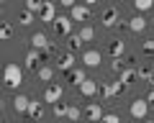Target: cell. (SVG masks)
I'll return each instance as SVG.
<instances>
[{
	"mask_svg": "<svg viewBox=\"0 0 154 123\" xmlns=\"http://www.w3.org/2000/svg\"><path fill=\"white\" fill-rule=\"evenodd\" d=\"M110 67H113L116 74H121L123 69H126V62H123V59H113V64H110Z\"/></svg>",
	"mask_w": 154,
	"mask_h": 123,
	"instance_id": "obj_32",
	"label": "cell"
},
{
	"mask_svg": "<svg viewBox=\"0 0 154 123\" xmlns=\"http://www.w3.org/2000/svg\"><path fill=\"white\" fill-rule=\"evenodd\" d=\"M128 113H131V118H136V121H144V118H146V113H149V103L139 98V100H134V103H131Z\"/></svg>",
	"mask_w": 154,
	"mask_h": 123,
	"instance_id": "obj_3",
	"label": "cell"
},
{
	"mask_svg": "<svg viewBox=\"0 0 154 123\" xmlns=\"http://www.w3.org/2000/svg\"><path fill=\"white\" fill-rule=\"evenodd\" d=\"M3 82H5L8 87H13V90H16L18 85H23V67L16 64V62L5 64V69H3Z\"/></svg>",
	"mask_w": 154,
	"mask_h": 123,
	"instance_id": "obj_1",
	"label": "cell"
},
{
	"mask_svg": "<svg viewBox=\"0 0 154 123\" xmlns=\"http://www.w3.org/2000/svg\"><path fill=\"white\" fill-rule=\"evenodd\" d=\"M57 69H62V72H69V69H75V54H72V51L62 54L59 59H57Z\"/></svg>",
	"mask_w": 154,
	"mask_h": 123,
	"instance_id": "obj_10",
	"label": "cell"
},
{
	"mask_svg": "<svg viewBox=\"0 0 154 123\" xmlns=\"http://www.w3.org/2000/svg\"><path fill=\"white\" fill-rule=\"evenodd\" d=\"M62 92H64V90H62V85H49V87H46V92H44V100L54 105V103L62 100Z\"/></svg>",
	"mask_w": 154,
	"mask_h": 123,
	"instance_id": "obj_8",
	"label": "cell"
},
{
	"mask_svg": "<svg viewBox=\"0 0 154 123\" xmlns=\"http://www.w3.org/2000/svg\"><path fill=\"white\" fill-rule=\"evenodd\" d=\"M108 51H110V56H113V59H121L123 51H126V44H123L121 39H113V41L108 44Z\"/></svg>",
	"mask_w": 154,
	"mask_h": 123,
	"instance_id": "obj_16",
	"label": "cell"
},
{
	"mask_svg": "<svg viewBox=\"0 0 154 123\" xmlns=\"http://www.w3.org/2000/svg\"><path fill=\"white\" fill-rule=\"evenodd\" d=\"M98 90H100V82H98V80H85V82L80 85V92H82L85 98H93Z\"/></svg>",
	"mask_w": 154,
	"mask_h": 123,
	"instance_id": "obj_12",
	"label": "cell"
},
{
	"mask_svg": "<svg viewBox=\"0 0 154 123\" xmlns=\"http://www.w3.org/2000/svg\"><path fill=\"white\" fill-rule=\"evenodd\" d=\"M134 80H136V69H123L121 74H118V82L123 85V87H128V85H134Z\"/></svg>",
	"mask_w": 154,
	"mask_h": 123,
	"instance_id": "obj_18",
	"label": "cell"
},
{
	"mask_svg": "<svg viewBox=\"0 0 154 123\" xmlns=\"http://www.w3.org/2000/svg\"><path fill=\"white\" fill-rule=\"evenodd\" d=\"M26 116L33 118V121H41V118H44V105H41V103H36V100H31V103H28Z\"/></svg>",
	"mask_w": 154,
	"mask_h": 123,
	"instance_id": "obj_15",
	"label": "cell"
},
{
	"mask_svg": "<svg viewBox=\"0 0 154 123\" xmlns=\"http://www.w3.org/2000/svg\"><path fill=\"white\" fill-rule=\"evenodd\" d=\"M146 82H149V85L154 87V69H152V74H149V80H146Z\"/></svg>",
	"mask_w": 154,
	"mask_h": 123,
	"instance_id": "obj_35",
	"label": "cell"
},
{
	"mask_svg": "<svg viewBox=\"0 0 154 123\" xmlns=\"http://www.w3.org/2000/svg\"><path fill=\"white\" fill-rule=\"evenodd\" d=\"M100 21H103V26H116L118 23V8H105L103 16H100Z\"/></svg>",
	"mask_w": 154,
	"mask_h": 123,
	"instance_id": "obj_14",
	"label": "cell"
},
{
	"mask_svg": "<svg viewBox=\"0 0 154 123\" xmlns=\"http://www.w3.org/2000/svg\"><path fill=\"white\" fill-rule=\"evenodd\" d=\"M134 8H136V13L141 16V13L152 10V8H154V3H152V0H136V3H134Z\"/></svg>",
	"mask_w": 154,
	"mask_h": 123,
	"instance_id": "obj_23",
	"label": "cell"
},
{
	"mask_svg": "<svg viewBox=\"0 0 154 123\" xmlns=\"http://www.w3.org/2000/svg\"><path fill=\"white\" fill-rule=\"evenodd\" d=\"M67 39H69V49H72V51H75V49H80V46H82V39H80V36H77V34L67 36Z\"/></svg>",
	"mask_w": 154,
	"mask_h": 123,
	"instance_id": "obj_30",
	"label": "cell"
},
{
	"mask_svg": "<svg viewBox=\"0 0 154 123\" xmlns=\"http://www.w3.org/2000/svg\"><path fill=\"white\" fill-rule=\"evenodd\" d=\"M51 77H54V69L51 67H41L38 69V80H41V82H49Z\"/></svg>",
	"mask_w": 154,
	"mask_h": 123,
	"instance_id": "obj_26",
	"label": "cell"
},
{
	"mask_svg": "<svg viewBox=\"0 0 154 123\" xmlns=\"http://www.w3.org/2000/svg\"><path fill=\"white\" fill-rule=\"evenodd\" d=\"M51 26H54L57 36H72V18L69 16H57Z\"/></svg>",
	"mask_w": 154,
	"mask_h": 123,
	"instance_id": "obj_2",
	"label": "cell"
},
{
	"mask_svg": "<svg viewBox=\"0 0 154 123\" xmlns=\"http://www.w3.org/2000/svg\"><path fill=\"white\" fill-rule=\"evenodd\" d=\"M85 116H88V121H90V123H100L105 113H103V108H100V103H90L88 110H85Z\"/></svg>",
	"mask_w": 154,
	"mask_h": 123,
	"instance_id": "obj_7",
	"label": "cell"
},
{
	"mask_svg": "<svg viewBox=\"0 0 154 123\" xmlns=\"http://www.w3.org/2000/svg\"><path fill=\"white\" fill-rule=\"evenodd\" d=\"M67 108L69 105H64V103H54V116L57 118H67Z\"/></svg>",
	"mask_w": 154,
	"mask_h": 123,
	"instance_id": "obj_27",
	"label": "cell"
},
{
	"mask_svg": "<svg viewBox=\"0 0 154 123\" xmlns=\"http://www.w3.org/2000/svg\"><path fill=\"white\" fill-rule=\"evenodd\" d=\"M67 80H69V82L75 85V87H80V85H82L85 80H88V74H85V69L75 67V69H69V72H67Z\"/></svg>",
	"mask_w": 154,
	"mask_h": 123,
	"instance_id": "obj_13",
	"label": "cell"
},
{
	"mask_svg": "<svg viewBox=\"0 0 154 123\" xmlns=\"http://www.w3.org/2000/svg\"><path fill=\"white\" fill-rule=\"evenodd\" d=\"M141 54L144 56H154V41H144L141 44Z\"/></svg>",
	"mask_w": 154,
	"mask_h": 123,
	"instance_id": "obj_28",
	"label": "cell"
},
{
	"mask_svg": "<svg viewBox=\"0 0 154 123\" xmlns=\"http://www.w3.org/2000/svg\"><path fill=\"white\" fill-rule=\"evenodd\" d=\"M123 90H126V87H123L118 80H116V82H103V85H100V92H103L105 100H110L113 95H118V92H123Z\"/></svg>",
	"mask_w": 154,
	"mask_h": 123,
	"instance_id": "obj_5",
	"label": "cell"
},
{
	"mask_svg": "<svg viewBox=\"0 0 154 123\" xmlns=\"http://www.w3.org/2000/svg\"><path fill=\"white\" fill-rule=\"evenodd\" d=\"M0 16H3V5H0Z\"/></svg>",
	"mask_w": 154,
	"mask_h": 123,
	"instance_id": "obj_37",
	"label": "cell"
},
{
	"mask_svg": "<svg viewBox=\"0 0 154 123\" xmlns=\"http://www.w3.org/2000/svg\"><path fill=\"white\" fill-rule=\"evenodd\" d=\"M38 62H41V54L31 49V51L26 54V62H23V64H26V69H36V67H38Z\"/></svg>",
	"mask_w": 154,
	"mask_h": 123,
	"instance_id": "obj_19",
	"label": "cell"
},
{
	"mask_svg": "<svg viewBox=\"0 0 154 123\" xmlns=\"http://www.w3.org/2000/svg\"><path fill=\"white\" fill-rule=\"evenodd\" d=\"M77 36H80L82 44H85V41H93L95 39V31H93V26H85V28H80V34H77Z\"/></svg>",
	"mask_w": 154,
	"mask_h": 123,
	"instance_id": "obj_25",
	"label": "cell"
},
{
	"mask_svg": "<svg viewBox=\"0 0 154 123\" xmlns=\"http://www.w3.org/2000/svg\"><path fill=\"white\" fill-rule=\"evenodd\" d=\"M100 59H103V56H100L98 49H88L82 54V64L85 67H100Z\"/></svg>",
	"mask_w": 154,
	"mask_h": 123,
	"instance_id": "obj_9",
	"label": "cell"
},
{
	"mask_svg": "<svg viewBox=\"0 0 154 123\" xmlns=\"http://www.w3.org/2000/svg\"><path fill=\"white\" fill-rule=\"evenodd\" d=\"M146 103H149V108H154V90H152V92L146 95Z\"/></svg>",
	"mask_w": 154,
	"mask_h": 123,
	"instance_id": "obj_34",
	"label": "cell"
},
{
	"mask_svg": "<svg viewBox=\"0 0 154 123\" xmlns=\"http://www.w3.org/2000/svg\"><path fill=\"white\" fill-rule=\"evenodd\" d=\"M100 123H121V118L116 116V113H108V116H103V121Z\"/></svg>",
	"mask_w": 154,
	"mask_h": 123,
	"instance_id": "obj_33",
	"label": "cell"
},
{
	"mask_svg": "<svg viewBox=\"0 0 154 123\" xmlns=\"http://www.w3.org/2000/svg\"><path fill=\"white\" fill-rule=\"evenodd\" d=\"M144 28H146V18H144V16H134V18H128V31H134V34H141Z\"/></svg>",
	"mask_w": 154,
	"mask_h": 123,
	"instance_id": "obj_17",
	"label": "cell"
},
{
	"mask_svg": "<svg viewBox=\"0 0 154 123\" xmlns=\"http://www.w3.org/2000/svg\"><path fill=\"white\" fill-rule=\"evenodd\" d=\"M144 123H154V121H144Z\"/></svg>",
	"mask_w": 154,
	"mask_h": 123,
	"instance_id": "obj_38",
	"label": "cell"
},
{
	"mask_svg": "<svg viewBox=\"0 0 154 123\" xmlns=\"http://www.w3.org/2000/svg\"><path fill=\"white\" fill-rule=\"evenodd\" d=\"M38 8H41V3H38V0H26V10H28V13H33V16H36Z\"/></svg>",
	"mask_w": 154,
	"mask_h": 123,
	"instance_id": "obj_29",
	"label": "cell"
},
{
	"mask_svg": "<svg viewBox=\"0 0 154 123\" xmlns=\"http://www.w3.org/2000/svg\"><path fill=\"white\" fill-rule=\"evenodd\" d=\"M36 18L38 21H46V23H54V18H57V8H54V3H41V8H38V13H36Z\"/></svg>",
	"mask_w": 154,
	"mask_h": 123,
	"instance_id": "obj_4",
	"label": "cell"
},
{
	"mask_svg": "<svg viewBox=\"0 0 154 123\" xmlns=\"http://www.w3.org/2000/svg\"><path fill=\"white\" fill-rule=\"evenodd\" d=\"M80 116H82V110H80L77 105H69V108H67V121L77 123V121H80Z\"/></svg>",
	"mask_w": 154,
	"mask_h": 123,
	"instance_id": "obj_24",
	"label": "cell"
},
{
	"mask_svg": "<svg viewBox=\"0 0 154 123\" xmlns=\"http://www.w3.org/2000/svg\"><path fill=\"white\" fill-rule=\"evenodd\" d=\"M149 23H152V26H154V16H152V21H149Z\"/></svg>",
	"mask_w": 154,
	"mask_h": 123,
	"instance_id": "obj_36",
	"label": "cell"
},
{
	"mask_svg": "<svg viewBox=\"0 0 154 123\" xmlns=\"http://www.w3.org/2000/svg\"><path fill=\"white\" fill-rule=\"evenodd\" d=\"M28 103H31V98H26V95H16V100H13L16 113H26V110H28Z\"/></svg>",
	"mask_w": 154,
	"mask_h": 123,
	"instance_id": "obj_20",
	"label": "cell"
},
{
	"mask_svg": "<svg viewBox=\"0 0 154 123\" xmlns=\"http://www.w3.org/2000/svg\"><path fill=\"white\" fill-rule=\"evenodd\" d=\"M11 36H13V26L5 23V21H0V41H8Z\"/></svg>",
	"mask_w": 154,
	"mask_h": 123,
	"instance_id": "obj_22",
	"label": "cell"
},
{
	"mask_svg": "<svg viewBox=\"0 0 154 123\" xmlns=\"http://www.w3.org/2000/svg\"><path fill=\"white\" fill-rule=\"evenodd\" d=\"M149 74H152V67H149V64L136 69V77H139V80H149Z\"/></svg>",
	"mask_w": 154,
	"mask_h": 123,
	"instance_id": "obj_31",
	"label": "cell"
},
{
	"mask_svg": "<svg viewBox=\"0 0 154 123\" xmlns=\"http://www.w3.org/2000/svg\"><path fill=\"white\" fill-rule=\"evenodd\" d=\"M33 21H36V16H33V13H28L26 8H23V10L18 13V23H21V26H31Z\"/></svg>",
	"mask_w": 154,
	"mask_h": 123,
	"instance_id": "obj_21",
	"label": "cell"
},
{
	"mask_svg": "<svg viewBox=\"0 0 154 123\" xmlns=\"http://www.w3.org/2000/svg\"><path fill=\"white\" fill-rule=\"evenodd\" d=\"M31 46H33V51H38V54H41V51H46V49H49L46 34H41V31H38V34H33V36H31Z\"/></svg>",
	"mask_w": 154,
	"mask_h": 123,
	"instance_id": "obj_11",
	"label": "cell"
},
{
	"mask_svg": "<svg viewBox=\"0 0 154 123\" xmlns=\"http://www.w3.org/2000/svg\"><path fill=\"white\" fill-rule=\"evenodd\" d=\"M69 18L72 21H90V8L75 3V8H69Z\"/></svg>",
	"mask_w": 154,
	"mask_h": 123,
	"instance_id": "obj_6",
	"label": "cell"
}]
</instances>
